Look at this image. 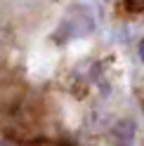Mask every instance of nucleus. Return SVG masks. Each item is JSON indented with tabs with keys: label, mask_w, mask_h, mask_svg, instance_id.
I'll return each mask as SVG.
<instances>
[{
	"label": "nucleus",
	"mask_w": 144,
	"mask_h": 146,
	"mask_svg": "<svg viewBox=\"0 0 144 146\" xmlns=\"http://www.w3.org/2000/svg\"><path fill=\"white\" fill-rule=\"evenodd\" d=\"M137 52H139V57H142V61H144V40L139 42V47H137Z\"/></svg>",
	"instance_id": "nucleus-3"
},
{
	"label": "nucleus",
	"mask_w": 144,
	"mask_h": 146,
	"mask_svg": "<svg viewBox=\"0 0 144 146\" xmlns=\"http://www.w3.org/2000/svg\"><path fill=\"white\" fill-rule=\"evenodd\" d=\"M142 108H144V99H142Z\"/></svg>",
	"instance_id": "nucleus-4"
},
{
	"label": "nucleus",
	"mask_w": 144,
	"mask_h": 146,
	"mask_svg": "<svg viewBox=\"0 0 144 146\" xmlns=\"http://www.w3.org/2000/svg\"><path fill=\"white\" fill-rule=\"evenodd\" d=\"M125 7L130 12H142L144 10V0H125Z\"/></svg>",
	"instance_id": "nucleus-2"
},
{
	"label": "nucleus",
	"mask_w": 144,
	"mask_h": 146,
	"mask_svg": "<svg viewBox=\"0 0 144 146\" xmlns=\"http://www.w3.org/2000/svg\"><path fill=\"white\" fill-rule=\"evenodd\" d=\"M113 134H116V139L121 141V146H132V139H135V127H132V123L123 120V123L116 125Z\"/></svg>",
	"instance_id": "nucleus-1"
}]
</instances>
